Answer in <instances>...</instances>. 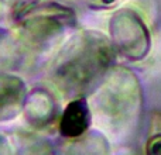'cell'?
<instances>
[{
	"instance_id": "8fae6325",
	"label": "cell",
	"mask_w": 161,
	"mask_h": 155,
	"mask_svg": "<svg viewBox=\"0 0 161 155\" xmlns=\"http://www.w3.org/2000/svg\"><path fill=\"white\" fill-rule=\"evenodd\" d=\"M117 0H92L91 7L93 8H103V7H109L113 3H116Z\"/></svg>"
},
{
	"instance_id": "5b68a950",
	"label": "cell",
	"mask_w": 161,
	"mask_h": 155,
	"mask_svg": "<svg viewBox=\"0 0 161 155\" xmlns=\"http://www.w3.org/2000/svg\"><path fill=\"white\" fill-rule=\"evenodd\" d=\"M92 124V113L85 97L72 99L65 107L58 124L61 137L65 140H75L88 133Z\"/></svg>"
},
{
	"instance_id": "8992f818",
	"label": "cell",
	"mask_w": 161,
	"mask_h": 155,
	"mask_svg": "<svg viewBox=\"0 0 161 155\" xmlns=\"http://www.w3.org/2000/svg\"><path fill=\"white\" fill-rule=\"evenodd\" d=\"M27 86L19 76L0 73V121L14 119L24 107Z\"/></svg>"
},
{
	"instance_id": "ba28073f",
	"label": "cell",
	"mask_w": 161,
	"mask_h": 155,
	"mask_svg": "<svg viewBox=\"0 0 161 155\" xmlns=\"http://www.w3.org/2000/svg\"><path fill=\"white\" fill-rule=\"evenodd\" d=\"M68 141L59 155H112L108 138L97 131H88L79 138Z\"/></svg>"
},
{
	"instance_id": "3957f363",
	"label": "cell",
	"mask_w": 161,
	"mask_h": 155,
	"mask_svg": "<svg viewBox=\"0 0 161 155\" xmlns=\"http://www.w3.org/2000/svg\"><path fill=\"white\" fill-rule=\"evenodd\" d=\"M13 20L34 45H45L76 24L72 8L54 0H25L16 7Z\"/></svg>"
},
{
	"instance_id": "30bf717a",
	"label": "cell",
	"mask_w": 161,
	"mask_h": 155,
	"mask_svg": "<svg viewBox=\"0 0 161 155\" xmlns=\"http://www.w3.org/2000/svg\"><path fill=\"white\" fill-rule=\"evenodd\" d=\"M0 155H16L13 145L3 136H0Z\"/></svg>"
},
{
	"instance_id": "52a82bcc",
	"label": "cell",
	"mask_w": 161,
	"mask_h": 155,
	"mask_svg": "<svg viewBox=\"0 0 161 155\" xmlns=\"http://www.w3.org/2000/svg\"><path fill=\"white\" fill-rule=\"evenodd\" d=\"M23 113L30 126L36 128H45L54 121L57 116L55 100L45 90H33L25 97Z\"/></svg>"
},
{
	"instance_id": "277c9868",
	"label": "cell",
	"mask_w": 161,
	"mask_h": 155,
	"mask_svg": "<svg viewBox=\"0 0 161 155\" xmlns=\"http://www.w3.org/2000/svg\"><path fill=\"white\" fill-rule=\"evenodd\" d=\"M114 52L130 62L143 61L151 48V35L142 17L131 8L114 11L109 23Z\"/></svg>"
},
{
	"instance_id": "6da1fadb",
	"label": "cell",
	"mask_w": 161,
	"mask_h": 155,
	"mask_svg": "<svg viewBox=\"0 0 161 155\" xmlns=\"http://www.w3.org/2000/svg\"><path fill=\"white\" fill-rule=\"evenodd\" d=\"M114 55L110 40L102 33L80 31L57 55L50 71L51 80L64 96L86 97L105 82Z\"/></svg>"
},
{
	"instance_id": "7a4b0ae2",
	"label": "cell",
	"mask_w": 161,
	"mask_h": 155,
	"mask_svg": "<svg viewBox=\"0 0 161 155\" xmlns=\"http://www.w3.org/2000/svg\"><path fill=\"white\" fill-rule=\"evenodd\" d=\"M95 103L99 120L106 130L117 138H125L136 127L140 113L139 79L123 69L109 73Z\"/></svg>"
},
{
	"instance_id": "9c48e42d",
	"label": "cell",
	"mask_w": 161,
	"mask_h": 155,
	"mask_svg": "<svg viewBox=\"0 0 161 155\" xmlns=\"http://www.w3.org/2000/svg\"><path fill=\"white\" fill-rule=\"evenodd\" d=\"M146 155H161V134L148 138L146 144Z\"/></svg>"
}]
</instances>
